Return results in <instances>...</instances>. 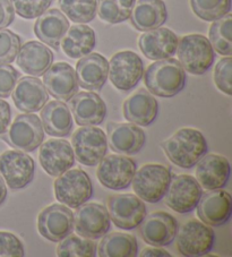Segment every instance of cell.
I'll return each mask as SVG.
<instances>
[{"label":"cell","instance_id":"cell-3","mask_svg":"<svg viewBox=\"0 0 232 257\" xmlns=\"http://www.w3.org/2000/svg\"><path fill=\"white\" fill-rule=\"evenodd\" d=\"M178 61L185 72L203 75L212 67L215 60L212 44L202 34H189L182 37L177 47Z\"/></svg>","mask_w":232,"mask_h":257},{"label":"cell","instance_id":"cell-8","mask_svg":"<svg viewBox=\"0 0 232 257\" xmlns=\"http://www.w3.org/2000/svg\"><path fill=\"white\" fill-rule=\"evenodd\" d=\"M4 140L15 150L32 152L42 144L44 140L41 119L34 113L20 114L12 123Z\"/></svg>","mask_w":232,"mask_h":257},{"label":"cell","instance_id":"cell-6","mask_svg":"<svg viewBox=\"0 0 232 257\" xmlns=\"http://www.w3.org/2000/svg\"><path fill=\"white\" fill-rule=\"evenodd\" d=\"M71 148L79 163L83 166L94 167L105 157L108 140L101 128L83 126L76 130L71 136Z\"/></svg>","mask_w":232,"mask_h":257},{"label":"cell","instance_id":"cell-40","mask_svg":"<svg viewBox=\"0 0 232 257\" xmlns=\"http://www.w3.org/2000/svg\"><path fill=\"white\" fill-rule=\"evenodd\" d=\"M231 74H232V58L226 56L217 61L214 69V83L216 87L224 94L231 96L232 86H231Z\"/></svg>","mask_w":232,"mask_h":257},{"label":"cell","instance_id":"cell-17","mask_svg":"<svg viewBox=\"0 0 232 257\" xmlns=\"http://www.w3.org/2000/svg\"><path fill=\"white\" fill-rule=\"evenodd\" d=\"M196 207L202 222L211 227H221L229 221L232 213L231 195L222 188L208 190L202 194Z\"/></svg>","mask_w":232,"mask_h":257},{"label":"cell","instance_id":"cell-23","mask_svg":"<svg viewBox=\"0 0 232 257\" xmlns=\"http://www.w3.org/2000/svg\"><path fill=\"white\" fill-rule=\"evenodd\" d=\"M231 167L225 157L218 154H205L197 162L196 180L206 190L221 189L230 178Z\"/></svg>","mask_w":232,"mask_h":257},{"label":"cell","instance_id":"cell-27","mask_svg":"<svg viewBox=\"0 0 232 257\" xmlns=\"http://www.w3.org/2000/svg\"><path fill=\"white\" fill-rule=\"evenodd\" d=\"M158 113V101L146 90H138L124 103L125 118L142 127L150 126L157 119Z\"/></svg>","mask_w":232,"mask_h":257},{"label":"cell","instance_id":"cell-21","mask_svg":"<svg viewBox=\"0 0 232 257\" xmlns=\"http://www.w3.org/2000/svg\"><path fill=\"white\" fill-rule=\"evenodd\" d=\"M179 39L175 32L166 28L146 31L138 39L142 54L151 60L171 58L176 54Z\"/></svg>","mask_w":232,"mask_h":257},{"label":"cell","instance_id":"cell-42","mask_svg":"<svg viewBox=\"0 0 232 257\" xmlns=\"http://www.w3.org/2000/svg\"><path fill=\"white\" fill-rule=\"evenodd\" d=\"M20 78V73L10 64H0V97H8Z\"/></svg>","mask_w":232,"mask_h":257},{"label":"cell","instance_id":"cell-2","mask_svg":"<svg viewBox=\"0 0 232 257\" xmlns=\"http://www.w3.org/2000/svg\"><path fill=\"white\" fill-rule=\"evenodd\" d=\"M144 83L151 94L172 97L185 88L187 76L179 61L173 58L157 60L144 72Z\"/></svg>","mask_w":232,"mask_h":257},{"label":"cell","instance_id":"cell-7","mask_svg":"<svg viewBox=\"0 0 232 257\" xmlns=\"http://www.w3.org/2000/svg\"><path fill=\"white\" fill-rule=\"evenodd\" d=\"M177 249L182 256L196 257L208 254L215 243L213 229L198 220H189L177 231Z\"/></svg>","mask_w":232,"mask_h":257},{"label":"cell","instance_id":"cell-35","mask_svg":"<svg viewBox=\"0 0 232 257\" xmlns=\"http://www.w3.org/2000/svg\"><path fill=\"white\" fill-rule=\"evenodd\" d=\"M59 6L74 23H90L96 16V0H59Z\"/></svg>","mask_w":232,"mask_h":257},{"label":"cell","instance_id":"cell-41","mask_svg":"<svg viewBox=\"0 0 232 257\" xmlns=\"http://www.w3.org/2000/svg\"><path fill=\"white\" fill-rule=\"evenodd\" d=\"M25 249L22 241L15 234L0 231V257H23Z\"/></svg>","mask_w":232,"mask_h":257},{"label":"cell","instance_id":"cell-31","mask_svg":"<svg viewBox=\"0 0 232 257\" xmlns=\"http://www.w3.org/2000/svg\"><path fill=\"white\" fill-rule=\"evenodd\" d=\"M60 46L62 51L73 59H79L91 54L96 46L95 32L90 26L78 24L67 30Z\"/></svg>","mask_w":232,"mask_h":257},{"label":"cell","instance_id":"cell-25","mask_svg":"<svg viewBox=\"0 0 232 257\" xmlns=\"http://www.w3.org/2000/svg\"><path fill=\"white\" fill-rule=\"evenodd\" d=\"M78 85L87 91H100L108 79L109 61L97 52L82 57L76 65Z\"/></svg>","mask_w":232,"mask_h":257},{"label":"cell","instance_id":"cell-14","mask_svg":"<svg viewBox=\"0 0 232 257\" xmlns=\"http://www.w3.org/2000/svg\"><path fill=\"white\" fill-rule=\"evenodd\" d=\"M33 159L23 151H6L0 156V175L12 189H23L34 178Z\"/></svg>","mask_w":232,"mask_h":257},{"label":"cell","instance_id":"cell-45","mask_svg":"<svg viewBox=\"0 0 232 257\" xmlns=\"http://www.w3.org/2000/svg\"><path fill=\"white\" fill-rule=\"evenodd\" d=\"M141 257H171V254H169L167 250L162 249L160 247H154L153 248H144L140 254Z\"/></svg>","mask_w":232,"mask_h":257},{"label":"cell","instance_id":"cell-5","mask_svg":"<svg viewBox=\"0 0 232 257\" xmlns=\"http://www.w3.org/2000/svg\"><path fill=\"white\" fill-rule=\"evenodd\" d=\"M55 195L58 202L77 209L91 199L93 185L90 176L82 169L67 170L55 180Z\"/></svg>","mask_w":232,"mask_h":257},{"label":"cell","instance_id":"cell-46","mask_svg":"<svg viewBox=\"0 0 232 257\" xmlns=\"http://www.w3.org/2000/svg\"><path fill=\"white\" fill-rule=\"evenodd\" d=\"M6 197H7L6 183L5 180L2 178V176H0V205H3L4 202L6 201Z\"/></svg>","mask_w":232,"mask_h":257},{"label":"cell","instance_id":"cell-43","mask_svg":"<svg viewBox=\"0 0 232 257\" xmlns=\"http://www.w3.org/2000/svg\"><path fill=\"white\" fill-rule=\"evenodd\" d=\"M15 20V12L10 0H0V29H6Z\"/></svg>","mask_w":232,"mask_h":257},{"label":"cell","instance_id":"cell-22","mask_svg":"<svg viewBox=\"0 0 232 257\" xmlns=\"http://www.w3.org/2000/svg\"><path fill=\"white\" fill-rule=\"evenodd\" d=\"M70 111L81 126H97L106 117V105L94 92H77L70 99Z\"/></svg>","mask_w":232,"mask_h":257},{"label":"cell","instance_id":"cell-38","mask_svg":"<svg viewBox=\"0 0 232 257\" xmlns=\"http://www.w3.org/2000/svg\"><path fill=\"white\" fill-rule=\"evenodd\" d=\"M14 12L22 19H38L49 10L55 0H10Z\"/></svg>","mask_w":232,"mask_h":257},{"label":"cell","instance_id":"cell-16","mask_svg":"<svg viewBox=\"0 0 232 257\" xmlns=\"http://www.w3.org/2000/svg\"><path fill=\"white\" fill-rule=\"evenodd\" d=\"M138 227L143 240L154 247L170 245L176 239L178 231L176 218L167 212H154L145 215Z\"/></svg>","mask_w":232,"mask_h":257},{"label":"cell","instance_id":"cell-12","mask_svg":"<svg viewBox=\"0 0 232 257\" xmlns=\"http://www.w3.org/2000/svg\"><path fill=\"white\" fill-rule=\"evenodd\" d=\"M110 220L123 230L137 228L146 215V206L143 199L133 194L111 195L108 199Z\"/></svg>","mask_w":232,"mask_h":257},{"label":"cell","instance_id":"cell-29","mask_svg":"<svg viewBox=\"0 0 232 257\" xmlns=\"http://www.w3.org/2000/svg\"><path fill=\"white\" fill-rule=\"evenodd\" d=\"M129 19L134 28L142 32L161 28L168 20L167 6L162 0H138Z\"/></svg>","mask_w":232,"mask_h":257},{"label":"cell","instance_id":"cell-10","mask_svg":"<svg viewBox=\"0 0 232 257\" xmlns=\"http://www.w3.org/2000/svg\"><path fill=\"white\" fill-rule=\"evenodd\" d=\"M136 172V162L123 154H111L99 162L97 179L111 190H123L131 186Z\"/></svg>","mask_w":232,"mask_h":257},{"label":"cell","instance_id":"cell-19","mask_svg":"<svg viewBox=\"0 0 232 257\" xmlns=\"http://www.w3.org/2000/svg\"><path fill=\"white\" fill-rule=\"evenodd\" d=\"M106 140L110 148L118 154L134 156L143 149L146 136L144 131L135 123L109 122L106 127Z\"/></svg>","mask_w":232,"mask_h":257},{"label":"cell","instance_id":"cell-11","mask_svg":"<svg viewBox=\"0 0 232 257\" xmlns=\"http://www.w3.org/2000/svg\"><path fill=\"white\" fill-rule=\"evenodd\" d=\"M203 194L198 181L189 175L172 177L169 188L164 195V203L177 213H189L196 209Z\"/></svg>","mask_w":232,"mask_h":257},{"label":"cell","instance_id":"cell-36","mask_svg":"<svg viewBox=\"0 0 232 257\" xmlns=\"http://www.w3.org/2000/svg\"><path fill=\"white\" fill-rule=\"evenodd\" d=\"M96 251V245L92 239L70 234L60 240L57 247L59 257H94Z\"/></svg>","mask_w":232,"mask_h":257},{"label":"cell","instance_id":"cell-20","mask_svg":"<svg viewBox=\"0 0 232 257\" xmlns=\"http://www.w3.org/2000/svg\"><path fill=\"white\" fill-rule=\"evenodd\" d=\"M43 85L49 94L59 101H69L78 92L75 69L67 63L51 65L43 74Z\"/></svg>","mask_w":232,"mask_h":257},{"label":"cell","instance_id":"cell-33","mask_svg":"<svg viewBox=\"0 0 232 257\" xmlns=\"http://www.w3.org/2000/svg\"><path fill=\"white\" fill-rule=\"evenodd\" d=\"M209 43L218 55H232V15L226 14L214 21L209 28Z\"/></svg>","mask_w":232,"mask_h":257},{"label":"cell","instance_id":"cell-13","mask_svg":"<svg viewBox=\"0 0 232 257\" xmlns=\"http://www.w3.org/2000/svg\"><path fill=\"white\" fill-rule=\"evenodd\" d=\"M111 224L108 209L99 203H84L74 213V228L78 236L94 240L104 236Z\"/></svg>","mask_w":232,"mask_h":257},{"label":"cell","instance_id":"cell-34","mask_svg":"<svg viewBox=\"0 0 232 257\" xmlns=\"http://www.w3.org/2000/svg\"><path fill=\"white\" fill-rule=\"evenodd\" d=\"M136 0H96V12L100 19L109 24H119L132 15Z\"/></svg>","mask_w":232,"mask_h":257},{"label":"cell","instance_id":"cell-30","mask_svg":"<svg viewBox=\"0 0 232 257\" xmlns=\"http://www.w3.org/2000/svg\"><path fill=\"white\" fill-rule=\"evenodd\" d=\"M42 126L48 135L65 137L73 130V116L65 102L55 100L48 102L41 109Z\"/></svg>","mask_w":232,"mask_h":257},{"label":"cell","instance_id":"cell-4","mask_svg":"<svg viewBox=\"0 0 232 257\" xmlns=\"http://www.w3.org/2000/svg\"><path fill=\"white\" fill-rule=\"evenodd\" d=\"M172 179L171 169L167 166L150 163L136 170L133 178V189L147 203H159L163 199Z\"/></svg>","mask_w":232,"mask_h":257},{"label":"cell","instance_id":"cell-24","mask_svg":"<svg viewBox=\"0 0 232 257\" xmlns=\"http://www.w3.org/2000/svg\"><path fill=\"white\" fill-rule=\"evenodd\" d=\"M12 93L17 109L28 113L40 111L49 99L43 83L34 76H24L19 79Z\"/></svg>","mask_w":232,"mask_h":257},{"label":"cell","instance_id":"cell-32","mask_svg":"<svg viewBox=\"0 0 232 257\" xmlns=\"http://www.w3.org/2000/svg\"><path fill=\"white\" fill-rule=\"evenodd\" d=\"M96 254L100 257H135L138 254L137 239L123 232L104 234Z\"/></svg>","mask_w":232,"mask_h":257},{"label":"cell","instance_id":"cell-26","mask_svg":"<svg viewBox=\"0 0 232 257\" xmlns=\"http://www.w3.org/2000/svg\"><path fill=\"white\" fill-rule=\"evenodd\" d=\"M16 58L21 70L31 76H42L53 63L51 49L39 41H29L21 46Z\"/></svg>","mask_w":232,"mask_h":257},{"label":"cell","instance_id":"cell-44","mask_svg":"<svg viewBox=\"0 0 232 257\" xmlns=\"http://www.w3.org/2000/svg\"><path fill=\"white\" fill-rule=\"evenodd\" d=\"M12 120V109L7 101L0 99V135L5 134Z\"/></svg>","mask_w":232,"mask_h":257},{"label":"cell","instance_id":"cell-28","mask_svg":"<svg viewBox=\"0 0 232 257\" xmlns=\"http://www.w3.org/2000/svg\"><path fill=\"white\" fill-rule=\"evenodd\" d=\"M68 29L69 22L66 16L59 10L52 8L38 17L34 25V33L40 41L58 50Z\"/></svg>","mask_w":232,"mask_h":257},{"label":"cell","instance_id":"cell-1","mask_svg":"<svg viewBox=\"0 0 232 257\" xmlns=\"http://www.w3.org/2000/svg\"><path fill=\"white\" fill-rule=\"evenodd\" d=\"M162 149L173 165L190 169L207 153V142L202 132L181 128L163 142Z\"/></svg>","mask_w":232,"mask_h":257},{"label":"cell","instance_id":"cell-9","mask_svg":"<svg viewBox=\"0 0 232 257\" xmlns=\"http://www.w3.org/2000/svg\"><path fill=\"white\" fill-rule=\"evenodd\" d=\"M144 75V63L141 57L133 51H119L109 61L111 83L119 91H131Z\"/></svg>","mask_w":232,"mask_h":257},{"label":"cell","instance_id":"cell-18","mask_svg":"<svg viewBox=\"0 0 232 257\" xmlns=\"http://www.w3.org/2000/svg\"><path fill=\"white\" fill-rule=\"evenodd\" d=\"M39 161L48 175L58 177L69 170L75 163L71 144L65 140L52 139L40 148Z\"/></svg>","mask_w":232,"mask_h":257},{"label":"cell","instance_id":"cell-39","mask_svg":"<svg viewBox=\"0 0 232 257\" xmlns=\"http://www.w3.org/2000/svg\"><path fill=\"white\" fill-rule=\"evenodd\" d=\"M22 46V40L16 33L0 29V64H11L15 60Z\"/></svg>","mask_w":232,"mask_h":257},{"label":"cell","instance_id":"cell-15","mask_svg":"<svg viewBox=\"0 0 232 257\" xmlns=\"http://www.w3.org/2000/svg\"><path fill=\"white\" fill-rule=\"evenodd\" d=\"M38 230L48 240L59 242L73 232L74 213L69 207L61 204H52L39 214Z\"/></svg>","mask_w":232,"mask_h":257},{"label":"cell","instance_id":"cell-37","mask_svg":"<svg viewBox=\"0 0 232 257\" xmlns=\"http://www.w3.org/2000/svg\"><path fill=\"white\" fill-rule=\"evenodd\" d=\"M194 14L200 20L214 22L231 11V0H190Z\"/></svg>","mask_w":232,"mask_h":257}]
</instances>
